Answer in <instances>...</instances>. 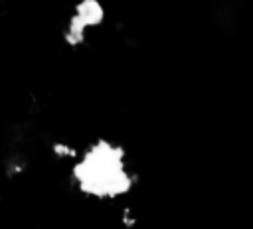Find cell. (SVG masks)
<instances>
[{"mask_svg":"<svg viewBox=\"0 0 253 229\" xmlns=\"http://www.w3.org/2000/svg\"><path fill=\"white\" fill-rule=\"evenodd\" d=\"M71 180L79 193L99 201L119 199L134 186L126 150L107 138H97L79 150V156L71 162Z\"/></svg>","mask_w":253,"mask_h":229,"instance_id":"6da1fadb","label":"cell"},{"mask_svg":"<svg viewBox=\"0 0 253 229\" xmlns=\"http://www.w3.org/2000/svg\"><path fill=\"white\" fill-rule=\"evenodd\" d=\"M105 6L101 0H79L63 26V41L69 47H81L89 30L99 28L105 22Z\"/></svg>","mask_w":253,"mask_h":229,"instance_id":"7a4b0ae2","label":"cell"}]
</instances>
